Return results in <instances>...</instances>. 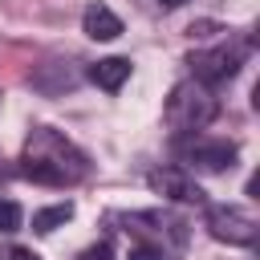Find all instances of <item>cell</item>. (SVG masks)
<instances>
[{
    "mask_svg": "<svg viewBox=\"0 0 260 260\" xmlns=\"http://www.w3.org/2000/svg\"><path fill=\"white\" fill-rule=\"evenodd\" d=\"M24 179L41 183V187H73L89 175V158L57 130L49 126H37L24 142V154H20V167H16Z\"/></svg>",
    "mask_w": 260,
    "mask_h": 260,
    "instance_id": "1",
    "label": "cell"
},
{
    "mask_svg": "<svg viewBox=\"0 0 260 260\" xmlns=\"http://www.w3.org/2000/svg\"><path fill=\"white\" fill-rule=\"evenodd\" d=\"M211 28H215V24H211V20H199V24H191V37H207V32H211Z\"/></svg>",
    "mask_w": 260,
    "mask_h": 260,
    "instance_id": "13",
    "label": "cell"
},
{
    "mask_svg": "<svg viewBox=\"0 0 260 260\" xmlns=\"http://www.w3.org/2000/svg\"><path fill=\"white\" fill-rule=\"evenodd\" d=\"M236 142L228 138H195L187 146V162L199 167V171H232L236 167Z\"/></svg>",
    "mask_w": 260,
    "mask_h": 260,
    "instance_id": "6",
    "label": "cell"
},
{
    "mask_svg": "<svg viewBox=\"0 0 260 260\" xmlns=\"http://www.w3.org/2000/svg\"><path fill=\"white\" fill-rule=\"evenodd\" d=\"M146 183H150L154 195H162V199H171V203H195V207L207 203L203 187H199L183 167H158V171L146 175Z\"/></svg>",
    "mask_w": 260,
    "mask_h": 260,
    "instance_id": "5",
    "label": "cell"
},
{
    "mask_svg": "<svg viewBox=\"0 0 260 260\" xmlns=\"http://www.w3.org/2000/svg\"><path fill=\"white\" fill-rule=\"evenodd\" d=\"M244 45L240 41H223V45H215V49H199V53H191L187 57V65H191V73H195V81L199 85H219V81H232L236 73H240V65H244Z\"/></svg>",
    "mask_w": 260,
    "mask_h": 260,
    "instance_id": "3",
    "label": "cell"
},
{
    "mask_svg": "<svg viewBox=\"0 0 260 260\" xmlns=\"http://www.w3.org/2000/svg\"><path fill=\"white\" fill-rule=\"evenodd\" d=\"M69 219H73V203L65 199V203H53V207L32 211V232L49 236V232H57V228H61V223H69Z\"/></svg>",
    "mask_w": 260,
    "mask_h": 260,
    "instance_id": "9",
    "label": "cell"
},
{
    "mask_svg": "<svg viewBox=\"0 0 260 260\" xmlns=\"http://www.w3.org/2000/svg\"><path fill=\"white\" fill-rule=\"evenodd\" d=\"M215 114H219V98H215V89H207L199 81H179L171 89V98H167V122L175 130L195 134L203 126H211Z\"/></svg>",
    "mask_w": 260,
    "mask_h": 260,
    "instance_id": "2",
    "label": "cell"
},
{
    "mask_svg": "<svg viewBox=\"0 0 260 260\" xmlns=\"http://www.w3.org/2000/svg\"><path fill=\"white\" fill-rule=\"evenodd\" d=\"M12 260H41L32 248H12Z\"/></svg>",
    "mask_w": 260,
    "mask_h": 260,
    "instance_id": "14",
    "label": "cell"
},
{
    "mask_svg": "<svg viewBox=\"0 0 260 260\" xmlns=\"http://www.w3.org/2000/svg\"><path fill=\"white\" fill-rule=\"evenodd\" d=\"M81 28H85L89 41H114V37H122V20L106 4H89L85 16H81Z\"/></svg>",
    "mask_w": 260,
    "mask_h": 260,
    "instance_id": "7",
    "label": "cell"
},
{
    "mask_svg": "<svg viewBox=\"0 0 260 260\" xmlns=\"http://www.w3.org/2000/svg\"><path fill=\"white\" fill-rule=\"evenodd\" d=\"M130 260H167V256H162V248H154V244H134V248H130Z\"/></svg>",
    "mask_w": 260,
    "mask_h": 260,
    "instance_id": "12",
    "label": "cell"
},
{
    "mask_svg": "<svg viewBox=\"0 0 260 260\" xmlns=\"http://www.w3.org/2000/svg\"><path fill=\"white\" fill-rule=\"evenodd\" d=\"M0 179H8V167H4V154H0Z\"/></svg>",
    "mask_w": 260,
    "mask_h": 260,
    "instance_id": "16",
    "label": "cell"
},
{
    "mask_svg": "<svg viewBox=\"0 0 260 260\" xmlns=\"http://www.w3.org/2000/svg\"><path fill=\"white\" fill-rule=\"evenodd\" d=\"M207 232L232 248H252L260 236V223L240 203H215V207H207Z\"/></svg>",
    "mask_w": 260,
    "mask_h": 260,
    "instance_id": "4",
    "label": "cell"
},
{
    "mask_svg": "<svg viewBox=\"0 0 260 260\" xmlns=\"http://www.w3.org/2000/svg\"><path fill=\"white\" fill-rule=\"evenodd\" d=\"M162 8H179V4H187V0H158Z\"/></svg>",
    "mask_w": 260,
    "mask_h": 260,
    "instance_id": "15",
    "label": "cell"
},
{
    "mask_svg": "<svg viewBox=\"0 0 260 260\" xmlns=\"http://www.w3.org/2000/svg\"><path fill=\"white\" fill-rule=\"evenodd\" d=\"M130 57H102L98 65H89V81L93 85H102V89H110V93H118L122 85H126V77H130Z\"/></svg>",
    "mask_w": 260,
    "mask_h": 260,
    "instance_id": "8",
    "label": "cell"
},
{
    "mask_svg": "<svg viewBox=\"0 0 260 260\" xmlns=\"http://www.w3.org/2000/svg\"><path fill=\"white\" fill-rule=\"evenodd\" d=\"M77 260H114V248H110L106 240H98V244H89V248H85Z\"/></svg>",
    "mask_w": 260,
    "mask_h": 260,
    "instance_id": "11",
    "label": "cell"
},
{
    "mask_svg": "<svg viewBox=\"0 0 260 260\" xmlns=\"http://www.w3.org/2000/svg\"><path fill=\"white\" fill-rule=\"evenodd\" d=\"M20 219H24L20 203H16V199H0V236H12V232L20 228Z\"/></svg>",
    "mask_w": 260,
    "mask_h": 260,
    "instance_id": "10",
    "label": "cell"
}]
</instances>
